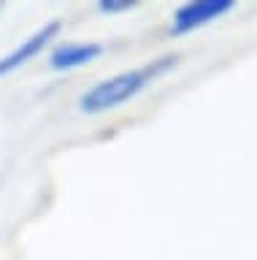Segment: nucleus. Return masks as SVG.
Segmentation results:
<instances>
[{
  "label": "nucleus",
  "instance_id": "39448f33",
  "mask_svg": "<svg viewBox=\"0 0 257 260\" xmlns=\"http://www.w3.org/2000/svg\"><path fill=\"white\" fill-rule=\"evenodd\" d=\"M135 8V0H100L98 11L103 14H119V11H130Z\"/></svg>",
  "mask_w": 257,
  "mask_h": 260
},
{
  "label": "nucleus",
  "instance_id": "7ed1b4c3",
  "mask_svg": "<svg viewBox=\"0 0 257 260\" xmlns=\"http://www.w3.org/2000/svg\"><path fill=\"white\" fill-rule=\"evenodd\" d=\"M60 32V22H46L44 27H38L30 38H25L22 44L14 49V52H9L6 57H0V79L9 76V73H14L17 68H22L27 60H33L35 54L44 52V46L49 44L52 38H57Z\"/></svg>",
  "mask_w": 257,
  "mask_h": 260
},
{
  "label": "nucleus",
  "instance_id": "f03ea898",
  "mask_svg": "<svg viewBox=\"0 0 257 260\" xmlns=\"http://www.w3.org/2000/svg\"><path fill=\"white\" fill-rule=\"evenodd\" d=\"M230 8H233L230 0H195V3H187L173 14L171 32H176V36L190 32V30L200 27V24L214 22L216 16H222L225 11H230Z\"/></svg>",
  "mask_w": 257,
  "mask_h": 260
},
{
  "label": "nucleus",
  "instance_id": "20e7f679",
  "mask_svg": "<svg viewBox=\"0 0 257 260\" xmlns=\"http://www.w3.org/2000/svg\"><path fill=\"white\" fill-rule=\"evenodd\" d=\"M100 54H103V46L95 44V41H90V44H62L49 54V65L54 71H70L98 60Z\"/></svg>",
  "mask_w": 257,
  "mask_h": 260
},
{
  "label": "nucleus",
  "instance_id": "f257e3e1",
  "mask_svg": "<svg viewBox=\"0 0 257 260\" xmlns=\"http://www.w3.org/2000/svg\"><path fill=\"white\" fill-rule=\"evenodd\" d=\"M173 65H176V57H160V60L143 65V68H133V71L117 73L111 79H103L79 98V109L84 114H103L108 109H117L125 101L135 98L143 87H149L157 76H163Z\"/></svg>",
  "mask_w": 257,
  "mask_h": 260
}]
</instances>
